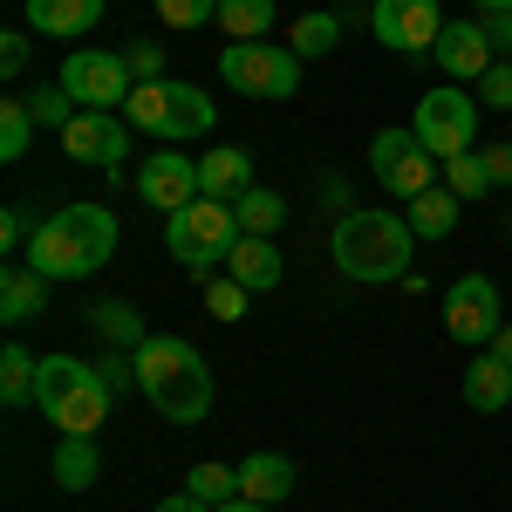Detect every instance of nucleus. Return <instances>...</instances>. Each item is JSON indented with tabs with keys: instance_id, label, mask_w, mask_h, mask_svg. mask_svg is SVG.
<instances>
[{
	"instance_id": "obj_1",
	"label": "nucleus",
	"mask_w": 512,
	"mask_h": 512,
	"mask_svg": "<svg viewBox=\"0 0 512 512\" xmlns=\"http://www.w3.org/2000/svg\"><path fill=\"white\" fill-rule=\"evenodd\" d=\"M110 253H117V212L82 198V205H62L41 219V233L28 239L21 260L48 280H89L96 267H110Z\"/></svg>"
},
{
	"instance_id": "obj_2",
	"label": "nucleus",
	"mask_w": 512,
	"mask_h": 512,
	"mask_svg": "<svg viewBox=\"0 0 512 512\" xmlns=\"http://www.w3.org/2000/svg\"><path fill=\"white\" fill-rule=\"evenodd\" d=\"M137 355V390L151 396V410L171 417V424H205L212 410V369L205 355L185 342V335H151Z\"/></svg>"
},
{
	"instance_id": "obj_3",
	"label": "nucleus",
	"mask_w": 512,
	"mask_h": 512,
	"mask_svg": "<svg viewBox=\"0 0 512 512\" xmlns=\"http://www.w3.org/2000/svg\"><path fill=\"white\" fill-rule=\"evenodd\" d=\"M328 253H335V267L349 280L383 287V280L410 274L417 233H410V219H396V212H349V219L335 226V239H328Z\"/></svg>"
},
{
	"instance_id": "obj_4",
	"label": "nucleus",
	"mask_w": 512,
	"mask_h": 512,
	"mask_svg": "<svg viewBox=\"0 0 512 512\" xmlns=\"http://www.w3.org/2000/svg\"><path fill=\"white\" fill-rule=\"evenodd\" d=\"M35 403L62 437H96L103 417H110V383H103V369L82 362V355H41Z\"/></svg>"
},
{
	"instance_id": "obj_5",
	"label": "nucleus",
	"mask_w": 512,
	"mask_h": 512,
	"mask_svg": "<svg viewBox=\"0 0 512 512\" xmlns=\"http://www.w3.org/2000/svg\"><path fill=\"white\" fill-rule=\"evenodd\" d=\"M123 123L130 130H144V137H164V144H192L205 137L219 110H212V96L198 89V82H137L130 89V103H123Z\"/></svg>"
},
{
	"instance_id": "obj_6",
	"label": "nucleus",
	"mask_w": 512,
	"mask_h": 512,
	"mask_svg": "<svg viewBox=\"0 0 512 512\" xmlns=\"http://www.w3.org/2000/svg\"><path fill=\"white\" fill-rule=\"evenodd\" d=\"M164 246H171V260L185 267V274H212V267H226V253L239 246V219L226 198H205L198 192L185 212H171L164 219Z\"/></svg>"
},
{
	"instance_id": "obj_7",
	"label": "nucleus",
	"mask_w": 512,
	"mask_h": 512,
	"mask_svg": "<svg viewBox=\"0 0 512 512\" xmlns=\"http://www.w3.org/2000/svg\"><path fill=\"white\" fill-rule=\"evenodd\" d=\"M219 76L233 82L239 96H260V103H280L301 89V55L280 48V41H233L219 55Z\"/></svg>"
},
{
	"instance_id": "obj_8",
	"label": "nucleus",
	"mask_w": 512,
	"mask_h": 512,
	"mask_svg": "<svg viewBox=\"0 0 512 512\" xmlns=\"http://www.w3.org/2000/svg\"><path fill=\"white\" fill-rule=\"evenodd\" d=\"M410 130L424 137V151H431L437 164H451V158H465L478 144V96H465V89H424L417 96V117H410Z\"/></svg>"
},
{
	"instance_id": "obj_9",
	"label": "nucleus",
	"mask_w": 512,
	"mask_h": 512,
	"mask_svg": "<svg viewBox=\"0 0 512 512\" xmlns=\"http://www.w3.org/2000/svg\"><path fill=\"white\" fill-rule=\"evenodd\" d=\"M369 171H376V185L396 192V198H424L437 185V158L424 151L417 130H376V137H369Z\"/></svg>"
},
{
	"instance_id": "obj_10",
	"label": "nucleus",
	"mask_w": 512,
	"mask_h": 512,
	"mask_svg": "<svg viewBox=\"0 0 512 512\" xmlns=\"http://www.w3.org/2000/svg\"><path fill=\"white\" fill-rule=\"evenodd\" d=\"M55 82L76 96L82 110H123V103H130V89H137L130 62L110 55V48H76V55L62 62V76H55Z\"/></svg>"
},
{
	"instance_id": "obj_11",
	"label": "nucleus",
	"mask_w": 512,
	"mask_h": 512,
	"mask_svg": "<svg viewBox=\"0 0 512 512\" xmlns=\"http://www.w3.org/2000/svg\"><path fill=\"white\" fill-rule=\"evenodd\" d=\"M444 328H451V342H465V349H492L499 342V287L485 274H458L451 280V294H444Z\"/></svg>"
},
{
	"instance_id": "obj_12",
	"label": "nucleus",
	"mask_w": 512,
	"mask_h": 512,
	"mask_svg": "<svg viewBox=\"0 0 512 512\" xmlns=\"http://www.w3.org/2000/svg\"><path fill=\"white\" fill-rule=\"evenodd\" d=\"M369 28H376V41L417 55V48H437L444 7H437V0H376V7H369Z\"/></svg>"
},
{
	"instance_id": "obj_13",
	"label": "nucleus",
	"mask_w": 512,
	"mask_h": 512,
	"mask_svg": "<svg viewBox=\"0 0 512 512\" xmlns=\"http://www.w3.org/2000/svg\"><path fill=\"white\" fill-rule=\"evenodd\" d=\"M62 151H69L76 164L117 171L123 151H130V123H123V110H82V117L62 130Z\"/></svg>"
},
{
	"instance_id": "obj_14",
	"label": "nucleus",
	"mask_w": 512,
	"mask_h": 512,
	"mask_svg": "<svg viewBox=\"0 0 512 512\" xmlns=\"http://www.w3.org/2000/svg\"><path fill=\"white\" fill-rule=\"evenodd\" d=\"M137 192H144V205H158L164 219L185 212L198 198V158H185V151H151L144 171H137Z\"/></svg>"
},
{
	"instance_id": "obj_15",
	"label": "nucleus",
	"mask_w": 512,
	"mask_h": 512,
	"mask_svg": "<svg viewBox=\"0 0 512 512\" xmlns=\"http://www.w3.org/2000/svg\"><path fill=\"white\" fill-rule=\"evenodd\" d=\"M437 69L451 82H478L485 69H492V41H485V28L478 21H444V35H437Z\"/></svg>"
},
{
	"instance_id": "obj_16",
	"label": "nucleus",
	"mask_w": 512,
	"mask_h": 512,
	"mask_svg": "<svg viewBox=\"0 0 512 512\" xmlns=\"http://www.w3.org/2000/svg\"><path fill=\"white\" fill-rule=\"evenodd\" d=\"M103 7L110 0H28V28L48 41H76L103 21Z\"/></svg>"
},
{
	"instance_id": "obj_17",
	"label": "nucleus",
	"mask_w": 512,
	"mask_h": 512,
	"mask_svg": "<svg viewBox=\"0 0 512 512\" xmlns=\"http://www.w3.org/2000/svg\"><path fill=\"white\" fill-rule=\"evenodd\" d=\"M294 485H301V472H294V458H280V451H253V458L239 465V499H253V506H280Z\"/></svg>"
},
{
	"instance_id": "obj_18",
	"label": "nucleus",
	"mask_w": 512,
	"mask_h": 512,
	"mask_svg": "<svg viewBox=\"0 0 512 512\" xmlns=\"http://www.w3.org/2000/svg\"><path fill=\"white\" fill-rule=\"evenodd\" d=\"M48 287H55V280L35 274L28 260H7V274H0V321H7V328L35 321L41 308H48Z\"/></svg>"
},
{
	"instance_id": "obj_19",
	"label": "nucleus",
	"mask_w": 512,
	"mask_h": 512,
	"mask_svg": "<svg viewBox=\"0 0 512 512\" xmlns=\"http://www.w3.org/2000/svg\"><path fill=\"white\" fill-rule=\"evenodd\" d=\"M226 274L246 287V294H267V287H280V274H287V260H280V246L274 239H253V233H239V246L226 253Z\"/></svg>"
},
{
	"instance_id": "obj_20",
	"label": "nucleus",
	"mask_w": 512,
	"mask_h": 512,
	"mask_svg": "<svg viewBox=\"0 0 512 512\" xmlns=\"http://www.w3.org/2000/svg\"><path fill=\"white\" fill-rule=\"evenodd\" d=\"M465 403L472 410H506L512 403V362L492 349H472V369H465Z\"/></svg>"
},
{
	"instance_id": "obj_21",
	"label": "nucleus",
	"mask_w": 512,
	"mask_h": 512,
	"mask_svg": "<svg viewBox=\"0 0 512 512\" xmlns=\"http://www.w3.org/2000/svg\"><path fill=\"white\" fill-rule=\"evenodd\" d=\"M458 212H465V198L451 192V185H431L424 198H410L403 219H410V233H417V239H451V233H458Z\"/></svg>"
},
{
	"instance_id": "obj_22",
	"label": "nucleus",
	"mask_w": 512,
	"mask_h": 512,
	"mask_svg": "<svg viewBox=\"0 0 512 512\" xmlns=\"http://www.w3.org/2000/svg\"><path fill=\"white\" fill-rule=\"evenodd\" d=\"M246 185H253V158H246V151H205V158H198V192L205 198H226V205H233Z\"/></svg>"
},
{
	"instance_id": "obj_23",
	"label": "nucleus",
	"mask_w": 512,
	"mask_h": 512,
	"mask_svg": "<svg viewBox=\"0 0 512 512\" xmlns=\"http://www.w3.org/2000/svg\"><path fill=\"white\" fill-rule=\"evenodd\" d=\"M89 335L110 342V349H144V342H151V328L137 321L130 301H96V308H89Z\"/></svg>"
},
{
	"instance_id": "obj_24",
	"label": "nucleus",
	"mask_w": 512,
	"mask_h": 512,
	"mask_svg": "<svg viewBox=\"0 0 512 512\" xmlns=\"http://www.w3.org/2000/svg\"><path fill=\"white\" fill-rule=\"evenodd\" d=\"M96 472H103L96 437H62V444H55V485H62V492H89Z\"/></svg>"
},
{
	"instance_id": "obj_25",
	"label": "nucleus",
	"mask_w": 512,
	"mask_h": 512,
	"mask_svg": "<svg viewBox=\"0 0 512 512\" xmlns=\"http://www.w3.org/2000/svg\"><path fill=\"white\" fill-rule=\"evenodd\" d=\"M233 219H239V233L274 239V233H280V219H287V198L267 192V185H246V192L233 198Z\"/></svg>"
},
{
	"instance_id": "obj_26",
	"label": "nucleus",
	"mask_w": 512,
	"mask_h": 512,
	"mask_svg": "<svg viewBox=\"0 0 512 512\" xmlns=\"http://www.w3.org/2000/svg\"><path fill=\"white\" fill-rule=\"evenodd\" d=\"M35 383H41V362L21 349V342H7V349H0V403H7V410L35 403Z\"/></svg>"
},
{
	"instance_id": "obj_27",
	"label": "nucleus",
	"mask_w": 512,
	"mask_h": 512,
	"mask_svg": "<svg viewBox=\"0 0 512 512\" xmlns=\"http://www.w3.org/2000/svg\"><path fill=\"white\" fill-rule=\"evenodd\" d=\"M219 28H226L233 41H267L274 0H219Z\"/></svg>"
},
{
	"instance_id": "obj_28",
	"label": "nucleus",
	"mask_w": 512,
	"mask_h": 512,
	"mask_svg": "<svg viewBox=\"0 0 512 512\" xmlns=\"http://www.w3.org/2000/svg\"><path fill=\"white\" fill-rule=\"evenodd\" d=\"M28 144H35V110H28V96H0V158L14 164Z\"/></svg>"
},
{
	"instance_id": "obj_29",
	"label": "nucleus",
	"mask_w": 512,
	"mask_h": 512,
	"mask_svg": "<svg viewBox=\"0 0 512 512\" xmlns=\"http://www.w3.org/2000/svg\"><path fill=\"white\" fill-rule=\"evenodd\" d=\"M185 492H192V499H205V506H226V499H239V472L205 458V465H192V472H185Z\"/></svg>"
},
{
	"instance_id": "obj_30",
	"label": "nucleus",
	"mask_w": 512,
	"mask_h": 512,
	"mask_svg": "<svg viewBox=\"0 0 512 512\" xmlns=\"http://www.w3.org/2000/svg\"><path fill=\"white\" fill-rule=\"evenodd\" d=\"M28 110H35V123H41V130H69V123L82 117V103L69 96V89H62V82H41L35 96H28Z\"/></svg>"
},
{
	"instance_id": "obj_31",
	"label": "nucleus",
	"mask_w": 512,
	"mask_h": 512,
	"mask_svg": "<svg viewBox=\"0 0 512 512\" xmlns=\"http://www.w3.org/2000/svg\"><path fill=\"white\" fill-rule=\"evenodd\" d=\"M335 35H342L335 14H301V21H294V55H328Z\"/></svg>"
},
{
	"instance_id": "obj_32",
	"label": "nucleus",
	"mask_w": 512,
	"mask_h": 512,
	"mask_svg": "<svg viewBox=\"0 0 512 512\" xmlns=\"http://www.w3.org/2000/svg\"><path fill=\"white\" fill-rule=\"evenodd\" d=\"M444 185H451L458 198H485V192H492V178H485V158H478V151L451 158V164H444Z\"/></svg>"
},
{
	"instance_id": "obj_33",
	"label": "nucleus",
	"mask_w": 512,
	"mask_h": 512,
	"mask_svg": "<svg viewBox=\"0 0 512 512\" xmlns=\"http://www.w3.org/2000/svg\"><path fill=\"white\" fill-rule=\"evenodd\" d=\"M158 21L164 28H205V21H219V0H158Z\"/></svg>"
},
{
	"instance_id": "obj_34",
	"label": "nucleus",
	"mask_w": 512,
	"mask_h": 512,
	"mask_svg": "<svg viewBox=\"0 0 512 512\" xmlns=\"http://www.w3.org/2000/svg\"><path fill=\"white\" fill-rule=\"evenodd\" d=\"M246 301H253V294H246V287H239L233 274L205 287V308H212V321H239V315H246Z\"/></svg>"
},
{
	"instance_id": "obj_35",
	"label": "nucleus",
	"mask_w": 512,
	"mask_h": 512,
	"mask_svg": "<svg viewBox=\"0 0 512 512\" xmlns=\"http://www.w3.org/2000/svg\"><path fill=\"white\" fill-rule=\"evenodd\" d=\"M41 226H35V212H28V205H7V212H0V246H7V253H28V239H35Z\"/></svg>"
},
{
	"instance_id": "obj_36",
	"label": "nucleus",
	"mask_w": 512,
	"mask_h": 512,
	"mask_svg": "<svg viewBox=\"0 0 512 512\" xmlns=\"http://www.w3.org/2000/svg\"><path fill=\"white\" fill-rule=\"evenodd\" d=\"M96 369H103V383H110V396L137 390V355H130V349H110V355H96Z\"/></svg>"
},
{
	"instance_id": "obj_37",
	"label": "nucleus",
	"mask_w": 512,
	"mask_h": 512,
	"mask_svg": "<svg viewBox=\"0 0 512 512\" xmlns=\"http://www.w3.org/2000/svg\"><path fill=\"white\" fill-rule=\"evenodd\" d=\"M478 103H485V110H512V62H492V69L478 76Z\"/></svg>"
},
{
	"instance_id": "obj_38",
	"label": "nucleus",
	"mask_w": 512,
	"mask_h": 512,
	"mask_svg": "<svg viewBox=\"0 0 512 512\" xmlns=\"http://www.w3.org/2000/svg\"><path fill=\"white\" fill-rule=\"evenodd\" d=\"M123 62H130V76H137V82H164V48H158V41H130Z\"/></svg>"
},
{
	"instance_id": "obj_39",
	"label": "nucleus",
	"mask_w": 512,
	"mask_h": 512,
	"mask_svg": "<svg viewBox=\"0 0 512 512\" xmlns=\"http://www.w3.org/2000/svg\"><path fill=\"white\" fill-rule=\"evenodd\" d=\"M478 158H485L492 192H499V185H512V137H506V144H478Z\"/></svg>"
},
{
	"instance_id": "obj_40",
	"label": "nucleus",
	"mask_w": 512,
	"mask_h": 512,
	"mask_svg": "<svg viewBox=\"0 0 512 512\" xmlns=\"http://www.w3.org/2000/svg\"><path fill=\"white\" fill-rule=\"evenodd\" d=\"M0 69H7V76H21V69H28V35H21V28H7V35H0Z\"/></svg>"
},
{
	"instance_id": "obj_41",
	"label": "nucleus",
	"mask_w": 512,
	"mask_h": 512,
	"mask_svg": "<svg viewBox=\"0 0 512 512\" xmlns=\"http://www.w3.org/2000/svg\"><path fill=\"white\" fill-rule=\"evenodd\" d=\"M478 28H485L492 48H512V14H478Z\"/></svg>"
},
{
	"instance_id": "obj_42",
	"label": "nucleus",
	"mask_w": 512,
	"mask_h": 512,
	"mask_svg": "<svg viewBox=\"0 0 512 512\" xmlns=\"http://www.w3.org/2000/svg\"><path fill=\"white\" fill-rule=\"evenodd\" d=\"M151 512H212L205 499H192V492H178V499H164V506H151Z\"/></svg>"
},
{
	"instance_id": "obj_43",
	"label": "nucleus",
	"mask_w": 512,
	"mask_h": 512,
	"mask_svg": "<svg viewBox=\"0 0 512 512\" xmlns=\"http://www.w3.org/2000/svg\"><path fill=\"white\" fill-rule=\"evenodd\" d=\"M492 355H506V362H512V321L499 328V342H492Z\"/></svg>"
},
{
	"instance_id": "obj_44",
	"label": "nucleus",
	"mask_w": 512,
	"mask_h": 512,
	"mask_svg": "<svg viewBox=\"0 0 512 512\" xmlns=\"http://www.w3.org/2000/svg\"><path fill=\"white\" fill-rule=\"evenodd\" d=\"M212 512H267V506H253V499H226V506H212Z\"/></svg>"
},
{
	"instance_id": "obj_45",
	"label": "nucleus",
	"mask_w": 512,
	"mask_h": 512,
	"mask_svg": "<svg viewBox=\"0 0 512 512\" xmlns=\"http://www.w3.org/2000/svg\"><path fill=\"white\" fill-rule=\"evenodd\" d=\"M478 14H512V0H472Z\"/></svg>"
}]
</instances>
